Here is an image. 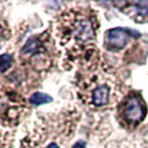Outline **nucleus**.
<instances>
[{"instance_id":"obj_1","label":"nucleus","mask_w":148,"mask_h":148,"mask_svg":"<svg viewBox=\"0 0 148 148\" xmlns=\"http://www.w3.org/2000/svg\"><path fill=\"white\" fill-rule=\"evenodd\" d=\"M56 34L60 43L75 56H79L88 47L87 43L95 38L92 22L78 9H69L60 14Z\"/></svg>"},{"instance_id":"obj_2","label":"nucleus","mask_w":148,"mask_h":148,"mask_svg":"<svg viewBox=\"0 0 148 148\" xmlns=\"http://www.w3.org/2000/svg\"><path fill=\"white\" fill-rule=\"evenodd\" d=\"M83 99L94 107H104L114 96V82L105 74H94L82 82Z\"/></svg>"},{"instance_id":"obj_3","label":"nucleus","mask_w":148,"mask_h":148,"mask_svg":"<svg viewBox=\"0 0 148 148\" xmlns=\"http://www.w3.org/2000/svg\"><path fill=\"white\" fill-rule=\"evenodd\" d=\"M130 36H139L138 33H131L129 29H122V27H116L110 29L105 33V42L109 48L114 49H121L127 44Z\"/></svg>"},{"instance_id":"obj_4","label":"nucleus","mask_w":148,"mask_h":148,"mask_svg":"<svg viewBox=\"0 0 148 148\" xmlns=\"http://www.w3.org/2000/svg\"><path fill=\"white\" fill-rule=\"evenodd\" d=\"M123 117L129 123L136 125L144 117V108L138 96H130L123 108Z\"/></svg>"},{"instance_id":"obj_5","label":"nucleus","mask_w":148,"mask_h":148,"mask_svg":"<svg viewBox=\"0 0 148 148\" xmlns=\"http://www.w3.org/2000/svg\"><path fill=\"white\" fill-rule=\"evenodd\" d=\"M122 12L130 13L138 22H144L148 18V1H136V3H125Z\"/></svg>"},{"instance_id":"obj_6","label":"nucleus","mask_w":148,"mask_h":148,"mask_svg":"<svg viewBox=\"0 0 148 148\" xmlns=\"http://www.w3.org/2000/svg\"><path fill=\"white\" fill-rule=\"evenodd\" d=\"M43 46L42 42H39L38 38H33L30 40H27V43L23 46L21 53L23 56H31V57H36V56H42L43 53Z\"/></svg>"},{"instance_id":"obj_7","label":"nucleus","mask_w":148,"mask_h":148,"mask_svg":"<svg viewBox=\"0 0 148 148\" xmlns=\"http://www.w3.org/2000/svg\"><path fill=\"white\" fill-rule=\"evenodd\" d=\"M52 101V96L43 92H35L30 96V103L33 105H40V104H47V103Z\"/></svg>"},{"instance_id":"obj_8","label":"nucleus","mask_w":148,"mask_h":148,"mask_svg":"<svg viewBox=\"0 0 148 148\" xmlns=\"http://www.w3.org/2000/svg\"><path fill=\"white\" fill-rule=\"evenodd\" d=\"M0 65H1V73H5L8 70V68H10V65H12V56L3 53L1 57H0Z\"/></svg>"},{"instance_id":"obj_9","label":"nucleus","mask_w":148,"mask_h":148,"mask_svg":"<svg viewBox=\"0 0 148 148\" xmlns=\"http://www.w3.org/2000/svg\"><path fill=\"white\" fill-rule=\"evenodd\" d=\"M73 148H86V144H84V142L79 140V142H77V143L74 144Z\"/></svg>"},{"instance_id":"obj_10","label":"nucleus","mask_w":148,"mask_h":148,"mask_svg":"<svg viewBox=\"0 0 148 148\" xmlns=\"http://www.w3.org/2000/svg\"><path fill=\"white\" fill-rule=\"evenodd\" d=\"M46 148H59V146H57V144H55V143H51L49 146H47Z\"/></svg>"}]
</instances>
